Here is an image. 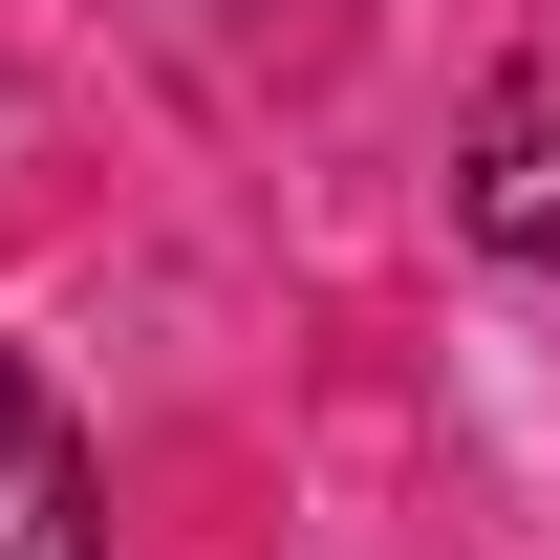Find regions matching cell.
Instances as JSON below:
<instances>
[{
  "label": "cell",
  "instance_id": "cell-2",
  "mask_svg": "<svg viewBox=\"0 0 560 560\" xmlns=\"http://www.w3.org/2000/svg\"><path fill=\"white\" fill-rule=\"evenodd\" d=\"M453 215H475V259H517V280H560V86H539V108H495V130H475V173H453Z\"/></svg>",
  "mask_w": 560,
  "mask_h": 560
},
{
  "label": "cell",
  "instance_id": "cell-1",
  "mask_svg": "<svg viewBox=\"0 0 560 560\" xmlns=\"http://www.w3.org/2000/svg\"><path fill=\"white\" fill-rule=\"evenodd\" d=\"M0 560H108V475H86L66 388L0 346Z\"/></svg>",
  "mask_w": 560,
  "mask_h": 560
}]
</instances>
